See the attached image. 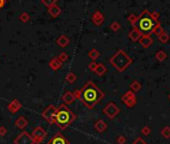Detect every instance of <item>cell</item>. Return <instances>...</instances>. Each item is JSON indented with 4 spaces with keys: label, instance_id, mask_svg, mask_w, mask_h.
I'll list each match as a JSON object with an SVG mask.
<instances>
[{
    "label": "cell",
    "instance_id": "obj_1",
    "mask_svg": "<svg viewBox=\"0 0 170 144\" xmlns=\"http://www.w3.org/2000/svg\"><path fill=\"white\" fill-rule=\"evenodd\" d=\"M80 91L81 94H80L79 100L83 103L84 106L89 109L94 108L104 97V93L92 81H87Z\"/></svg>",
    "mask_w": 170,
    "mask_h": 144
},
{
    "label": "cell",
    "instance_id": "obj_2",
    "mask_svg": "<svg viewBox=\"0 0 170 144\" xmlns=\"http://www.w3.org/2000/svg\"><path fill=\"white\" fill-rule=\"evenodd\" d=\"M75 119L76 115L65 104H61L56 110L55 124H57L61 130H65Z\"/></svg>",
    "mask_w": 170,
    "mask_h": 144
},
{
    "label": "cell",
    "instance_id": "obj_3",
    "mask_svg": "<svg viewBox=\"0 0 170 144\" xmlns=\"http://www.w3.org/2000/svg\"><path fill=\"white\" fill-rule=\"evenodd\" d=\"M137 27V29L142 33H145L147 35L148 33L153 32V30L156 27V23H155L154 19L151 17L150 14H148L147 12H144L138 19L136 20L134 24Z\"/></svg>",
    "mask_w": 170,
    "mask_h": 144
},
{
    "label": "cell",
    "instance_id": "obj_4",
    "mask_svg": "<svg viewBox=\"0 0 170 144\" xmlns=\"http://www.w3.org/2000/svg\"><path fill=\"white\" fill-rule=\"evenodd\" d=\"M132 60L123 50H118L112 57L110 58V63L119 72H122L131 64Z\"/></svg>",
    "mask_w": 170,
    "mask_h": 144
},
{
    "label": "cell",
    "instance_id": "obj_5",
    "mask_svg": "<svg viewBox=\"0 0 170 144\" xmlns=\"http://www.w3.org/2000/svg\"><path fill=\"white\" fill-rule=\"evenodd\" d=\"M56 110H57L56 107H54L53 105H49V106L43 111V113H42V117H43L48 123H50V124H54V123H55Z\"/></svg>",
    "mask_w": 170,
    "mask_h": 144
},
{
    "label": "cell",
    "instance_id": "obj_6",
    "mask_svg": "<svg viewBox=\"0 0 170 144\" xmlns=\"http://www.w3.org/2000/svg\"><path fill=\"white\" fill-rule=\"evenodd\" d=\"M119 111L120 110H119V108L114 102H109L103 109V113L105 115H107V117L110 119L115 118L119 114Z\"/></svg>",
    "mask_w": 170,
    "mask_h": 144
},
{
    "label": "cell",
    "instance_id": "obj_7",
    "mask_svg": "<svg viewBox=\"0 0 170 144\" xmlns=\"http://www.w3.org/2000/svg\"><path fill=\"white\" fill-rule=\"evenodd\" d=\"M121 100L123 101V103H124L128 108H132V107H134L137 103L136 96H135L134 92H132L131 90L127 91V92L121 97Z\"/></svg>",
    "mask_w": 170,
    "mask_h": 144
},
{
    "label": "cell",
    "instance_id": "obj_8",
    "mask_svg": "<svg viewBox=\"0 0 170 144\" xmlns=\"http://www.w3.org/2000/svg\"><path fill=\"white\" fill-rule=\"evenodd\" d=\"M14 144H35L32 138L31 134H29L26 131L21 132L15 139H14Z\"/></svg>",
    "mask_w": 170,
    "mask_h": 144
},
{
    "label": "cell",
    "instance_id": "obj_9",
    "mask_svg": "<svg viewBox=\"0 0 170 144\" xmlns=\"http://www.w3.org/2000/svg\"><path fill=\"white\" fill-rule=\"evenodd\" d=\"M31 136L34 140V143L35 144H39L43 141V139L45 138L46 136V132L41 126H37L31 133Z\"/></svg>",
    "mask_w": 170,
    "mask_h": 144
},
{
    "label": "cell",
    "instance_id": "obj_10",
    "mask_svg": "<svg viewBox=\"0 0 170 144\" xmlns=\"http://www.w3.org/2000/svg\"><path fill=\"white\" fill-rule=\"evenodd\" d=\"M47 144H70V143H69V141L63 136L62 133L58 132L48 141Z\"/></svg>",
    "mask_w": 170,
    "mask_h": 144
},
{
    "label": "cell",
    "instance_id": "obj_11",
    "mask_svg": "<svg viewBox=\"0 0 170 144\" xmlns=\"http://www.w3.org/2000/svg\"><path fill=\"white\" fill-rule=\"evenodd\" d=\"M91 21H92L96 26H100L101 24L103 23V21H104V15H103L99 10H97V11H95L94 13L92 14Z\"/></svg>",
    "mask_w": 170,
    "mask_h": 144
},
{
    "label": "cell",
    "instance_id": "obj_12",
    "mask_svg": "<svg viewBox=\"0 0 170 144\" xmlns=\"http://www.w3.org/2000/svg\"><path fill=\"white\" fill-rule=\"evenodd\" d=\"M48 13H49V15L51 16L52 18H56L61 14V8H60L57 4L52 5L51 7L48 8Z\"/></svg>",
    "mask_w": 170,
    "mask_h": 144
},
{
    "label": "cell",
    "instance_id": "obj_13",
    "mask_svg": "<svg viewBox=\"0 0 170 144\" xmlns=\"http://www.w3.org/2000/svg\"><path fill=\"white\" fill-rule=\"evenodd\" d=\"M62 99H63L65 104H71V103H73L74 100H75V97H74L73 93L70 92V91H67V92L64 93Z\"/></svg>",
    "mask_w": 170,
    "mask_h": 144
},
{
    "label": "cell",
    "instance_id": "obj_14",
    "mask_svg": "<svg viewBox=\"0 0 170 144\" xmlns=\"http://www.w3.org/2000/svg\"><path fill=\"white\" fill-rule=\"evenodd\" d=\"M139 41H140V44L143 46V47L147 48L152 44V38H151L149 35H144V36H142V37H140Z\"/></svg>",
    "mask_w": 170,
    "mask_h": 144
},
{
    "label": "cell",
    "instance_id": "obj_15",
    "mask_svg": "<svg viewBox=\"0 0 170 144\" xmlns=\"http://www.w3.org/2000/svg\"><path fill=\"white\" fill-rule=\"evenodd\" d=\"M21 107V104H20L19 101L17 100H13L10 102V104L8 105V110L10 111V112L12 113V114H14V113L16 112V111L18 110V109Z\"/></svg>",
    "mask_w": 170,
    "mask_h": 144
},
{
    "label": "cell",
    "instance_id": "obj_16",
    "mask_svg": "<svg viewBox=\"0 0 170 144\" xmlns=\"http://www.w3.org/2000/svg\"><path fill=\"white\" fill-rule=\"evenodd\" d=\"M94 127H95V129H96V130L98 131V132L102 133V132H104V131L106 130L107 124L104 122V121L102 120V119H99V120L97 121L96 123H95Z\"/></svg>",
    "mask_w": 170,
    "mask_h": 144
},
{
    "label": "cell",
    "instance_id": "obj_17",
    "mask_svg": "<svg viewBox=\"0 0 170 144\" xmlns=\"http://www.w3.org/2000/svg\"><path fill=\"white\" fill-rule=\"evenodd\" d=\"M56 43H57L58 45L61 46V47H65V46H67L68 44H69V38L65 35H61L57 38Z\"/></svg>",
    "mask_w": 170,
    "mask_h": 144
},
{
    "label": "cell",
    "instance_id": "obj_18",
    "mask_svg": "<svg viewBox=\"0 0 170 144\" xmlns=\"http://www.w3.org/2000/svg\"><path fill=\"white\" fill-rule=\"evenodd\" d=\"M62 62L58 59V57H54L53 59H51V61L49 62V66L52 68L53 70H57L61 67Z\"/></svg>",
    "mask_w": 170,
    "mask_h": 144
},
{
    "label": "cell",
    "instance_id": "obj_19",
    "mask_svg": "<svg viewBox=\"0 0 170 144\" xmlns=\"http://www.w3.org/2000/svg\"><path fill=\"white\" fill-rule=\"evenodd\" d=\"M27 124H28L27 120H26V118H24L23 116H20L19 118L15 121V125L19 129H24L26 126H27Z\"/></svg>",
    "mask_w": 170,
    "mask_h": 144
},
{
    "label": "cell",
    "instance_id": "obj_20",
    "mask_svg": "<svg viewBox=\"0 0 170 144\" xmlns=\"http://www.w3.org/2000/svg\"><path fill=\"white\" fill-rule=\"evenodd\" d=\"M141 37V32L139 31L137 28H135V29H133L132 31L129 33V38H130L132 41H137V40H139Z\"/></svg>",
    "mask_w": 170,
    "mask_h": 144
},
{
    "label": "cell",
    "instance_id": "obj_21",
    "mask_svg": "<svg viewBox=\"0 0 170 144\" xmlns=\"http://www.w3.org/2000/svg\"><path fill=\"white\" fill-rule=\"evenodd\" d=\"M107 71V68L104 66V64L103 63H98L96 66V69L94 70V72L96 73L98 76H102V75H104L105 73Z\"/></svg>",
    "mask_w": 170,
    "mask_h": 144
},
{
    "label": "cell",
    "instance_id": "obj_22",
    "mask_svg": "<svg viewBox=\"0 0 170 144\" xmlns=\"http://www.w3.org/2000/svg\"><path fill=\"white\" fill-rule=\"evenodd\" d=\"M76 79H77V77H76V75L74 74L73 72H70V73H68V74L66 75V81H67L68 83H70V84H73V83H75Z\"/></svg>",
    "mask_w": 170,
    "mask_h": 144
},
{
    "label": "cell",
    "instance_id": "obj_23",
    "mask_svg": "<svg viewBox=\"0 0 170 144\" xmlns=\"http://www.w3.org/2000/svg\"><path fill=\"white\" fill-rule=\"evenodd\" d=\"M99 55H100V54H99L98 50L95 49V48H93L92 50H90V51L88 52V56L93 60V61H94L95 59H97V58L99 57Z\"/></svg>",
    "mask_w": 170,
    "mask_h": 144
},
{
    "label": "cell",
    "instance_id": "obj_24",
    "mask_svg": "<svg viewBox=\"0 0 170 144\" xmlns=\"http://www.w3.org/2000/svg\"><path fill=\"white\" fill-rule=\"evenodd\" d=\"M130 88H131V91H132V92H137V91L140 90L141 85L138 81H133V82L130 84Z\"/></svg>",
    "mask_w": 170,
    "mask_h": 144
},
{
    "label": "cell",
    "instance_id": "obj_25",
    "mask_svg": "<svg viewBox=\"0 0 170 144\" xmlns=\"http://www.w3.org/2000/svg\"><path fill=\"white\" fill-rule=\"evenodd\" d=\"M161 135H162L164 138L166 139H169L170 138V126H165L162 128V130H161Z\"/></svg>",
    "mask_w": 170,
    "mask_h": 144
},
{
    "label": "cell",
    "instance_id": "obj_26",
    "mask_svg": "<svg viewBox=\"0 0 170 144\" xmlns=\"http://www.w3.org/2000/svg\"><path fill=\"white\" fill-rule=\"evenodd\" d=\"M41 2L44 4L45 6H47L48 8L51 7L52 5H55L57 0H41Z\"/></svg>",
    "mask_w": 170,
    "mask_h": 144
},
{
    "label": "cell",
    "instance_id": "obj_27",
    "mask_svg": "<svg viewBox=\"0 0 170 144\" xmlns=\"http://www.w3.org/2000/svg\"><path fill=\"white\" fill-rule=\"evenodd\" d=\"M156 58L159 60V61H162V60H164L165 58H166V54H165L163 51H159L156 53Z\"/></svg>",
    "mask_w": 170,
    "mask_h": 144
},
{
    "label": "cell",
    "instance_id": "obj_28",
    "mask_svg": "<svg viewBox=\"0 0 170 144\" xmlns=\"http://www.w3.org/2000/svg\"><path fill=\"white\" fill-rule=\"evenodd\" d=\"M141 133H142L143 135H145V136H147V135H149L151 133V129L150 127L148 126H144L142 129H141Z\"/></svg>",
    "mask_w": 170,
    "mask_h": 144
},
{
    "label": "cell",
    "instance_id": "obj_29",
    "mask_svg": "<svg viewBox=\"0 0 170 144\" xmlns=\"http://www.w3.org/2000/svg\"><path fill=\"white\" fill-rule=\"evenodd\" d=\"M29 18H30L29 14L26 13V12H24V13H22L21 15H20V20H21L22 22H26V21H28V20H29Z\"/></svg>",
    "mask_w": 170,
    "mask_h": 144
},
{
    "label": "cell",
    "instance_id": "obj_30",
    "mask_svg": "<svg viewBox=\"0 0 170 144\" xmlns=\"http://www.w3.org/2000/svg\"><path fill=\"white\" fill-rule=\"evenodd\" d=\"M132 144H147V143L143 138H141V137H137V138L132 142Z\"/></svg>",
    "mask_w": 170,
    "mask_h": 144
},
{
    "label": "cell",
    "instance_id": "obj_31",
    "mask_svg": "<svg viewBox=\"0 0 170 144\" xmlns=\"http://www.w3.org/2000/svg\"><path fill=\"white\" fill-rule=\"evenodd\" d=\"M67 58H68V56H67V54H66L65 52H62V53L60 54L59 56H58V59H59L60 61L62 62V63H63L65 60H67Z\"/></svg>",
    "mask_w": 170,
    "mask_h": 144
},
{
    "label": "cell",
    "instance_id": "obj_32",
    "mask_svg": "<svg viewBox=\"0 0 170 144\" xmlns=\"http://www.w3.org/2000/svg\"><path fill=\"white\" fill-rule=\"evenodd\" d=\"M117 143L118 144H125L126 143V138H125L124 136H122V135H120V136L117 138Z\"/></svg>",
    "mask_w": 170,
    "mask_h": 144
},
{
    "label": "cell",
    "instance_id": "obj_33",
    "mask_svg": "<svg viewBox=\"0 0 170 144\" xmlns=\"http://www.w3.org/2000/svg\"><path fill=\"white\" fill-rule=\"evenodd\" d=\"M110 28L112 30H114V31H116V30H118L119 28H120V25H119V23H117V22H113L110 25Z\"/></svg>",
    "mask_w": 170,
    "mask_h": 144
},
{
    "label": "cell",
    "instance_id": "obj_34",
    "mask_svg": "<svg viewBox=\"0 0 170 144\" xmlns=\"http://www.w3.org/2000/svg\"><path fill=\"white\" fill-rule=\"evenodd\" d=\"M159 39H160V41L162 42V43H165V42H166L167 40H168V36H167L165 33H163L162 35L159 36Z\"/></svg>",
    "mask_w": 170,
    "mask_h": 144
},
{
    "label": "cell",
    "instance_id": "obj_35",
    "mask_svg": "<svg viewBox=\"0 0 170 144\" xmlns=\"http://www.w3.org/2000/svg\"><path fill=\"white\" fill-rule=\"evenodd\" d=\"M96 66H97V63L95 61H92L90 64H89V69L92 70V71H94L95 69H96Z\"/></svg>",
    "mask_w": 170,
    "mask_h": 144
},
{
    "label": "cell",
    "instance_id": "obj_36",
    "mask_svg": "<svg viewBox=\"0 0 170 144\" xmlns=\"http://www.w3.org/2000/svg\"><path fill=\"white\" fill-rule=\"evenodd\" d=\"M80 94H81V91L80 90H75L73 92V95L75 97V99H80Z\"/></svg>",
    "mask_w": 170,
    "mask_h": 144
},
{
    "label": "cell",
    "instance_id": "obj_37",
    "mask_svg": "<svg viewBox=\"0 0 170 144\" xmlns=\"http://www.w3.org/2000/svg\"><path fill=\"white\" fill-rule=\"evenodd\" d=\"M5 133H6L5 127H4V126H1V127H0V135H1V136H3V135H5Z\"/></svg>",
    "mask_w": 170,
    "mask_h": 144
},
{
    "label": "cell",
    "instance_id": "obj_38",
    "mask_svg": "<svg viewBox=\"0 0 170 144\" xmlns=\"http://www.w3.org/2000/svg\"><path fill=\"white\" fill-rule=\"evenodd\" d=\"M5 2H6V0H0V9L4 7V5H5Z\"/></svg>",
    "mask_w": 170,
    "mask_h": 144
},
{
    "label": "cell",
    "instance_id": "obj_39",
    "mask_svg": "<svg viewBox=\"0 0 170 144\" xmlns=\"http://www.w3.org/2000/svg\"><path fill=\"white\" fill-rule=\"evenodd\" d=\"M169 100H170V94H169Z\"/></svg>",
    "mask_w": 170,
    "mask_h": 144
}]
</instances>
